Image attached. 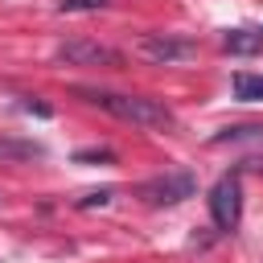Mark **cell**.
I'll list each match as a JSON object with an SVG mask.
<instances>
[{"label": "cell", "instance_id": "obj_1", "mask_svg": "<svg viewBox=\"0 0 263 263\" xmlns=\"http://www.w3.org/2000/svg\"><path fill=\"white\" fill-rule=\"evenodd\" d=\"M74 95L136 127H173L177 123V115L160 99H148V95H123V90H107V86H74Z\"/></svg>", "mask_w": 263, "mask_h": 263}, {"label": "cell", "instance_id": "obj_2", "mask_svg": "<svg viewBox=\"0 0 263 263\" xmlns=\"http://www.w3.org/2000/svg\"><path fill=\"white\" fill-rule=\"evenodd\" d=\"M210 218H214V226L222 234L238 230V222H242V181H238V173H222L214 181V189H210Z\"/></svg>", "mask_w": 263, "mask_h": 263}, {"label": "cell", "instance_id": "obj_3", "mask_svg": "<svg viewBox=\"0 0 263 263\" xmlns=\"http://www.w3.org/2000/svg\"><path fill=\"white\" fill-rule=\"evenodd\" d=\"M136 193H140L144 205H177V201H189V197L197 193V177H193L189 168L160 173V177H148Z\"/></svg>", "mask_w": 263, "mask_h": 263}, {"label": "cell", "instance_id": "obj_4", "mask_svg": "<svg viewBox=\"0 0 263 263\" xmlns=\"http://www.w3.org/2000/svg\"><path fill=\"white\" fill-rule=\"evenodd\" d=\"M136 49L152 62V66H181L197 53V41L185 33H144L136 41Z\"/></svg>", "mask_w": 263, "mask_h": 263}, {"label": "cell", "instance_id": "obj_5", "mask_svg": "<svg viewBox=\"0 0 263 263\" xmlns=\"http://www.w3.org/2000/svg\"><path fill=\"white\" fill-rule=\"evenodd\" d=\"M53 58L62 66H123V53L103 45V41H86V37H70L53 49Z\"/></svg>", "mask_w": 263, "mask_h": 263}, {"label": "cell", "instance_id": "obj_6", "mask_svg": "<svg viewBox=\"0 0 263 263\" xmlns=\"http://www.w3.org/2000/svg\"><path fill=\"white\" fill-rule=\"evenodd\" d=\"M45 156V144H37V140H8V136H0V164H8V160H41Z\"/></svg>", "mask_w": 263, "mask_h": 263}, {"label": "cell", "instance_id": "obj_7", "mask_svg": "<svg viewBox=\"0 0 263 263\" xmlns=\"http://www.w3.org/2000/svg\"><path fill=\"white\" fill-rule=\"evenodd\" d=\"M222 49L234 53V58H247V53L263 49V37H259V29H230V33L222 37Z\"/></svg>", "mask_w": 263, "mask_h": 263}, {"label": "cell", "instance_id": "obj_8", "mask_svg": "<svg viewBox=\"0 0 263 263\" xmlns=\"http://www.w3.org/2000/svg\"><path fill=\"white\" fill-rule=\"evenodd\" d=\"M247 140L263 144V123H234V127H222L210 136V144H247Z\"/></svg>", "mask_w": 263, "mask_h": 263}, {"label": "cell", "instance_id": "obj_9", "mask_svg": "<svg viewBox=\"0 0 263 263\" xmlns=\"http://www.w3.org/2000/svg\"><path fill=\"white\" fill-rule=\"evenodd\" d=\"M234 99H242V103H263V74L238 70V74H234Z\"/></svg>", "mask_w": 263, "mask_h": 263}, {"label": "cell", "instance_id": "obj_10", "mask_svg": "<svg viewBox=\"0 0 263 263\" xmlns=\"http://www.w3.org/2000/svg\"><path fill=\"white\" fill-rule=\"evenodd\" d=\"M115 201V185H103V189H90V193H82L74 205L78 210H95V205H111Z\"/></svg>", "mask_w": 263, "mask_h": 263}, {"label": "cell", "instance_id": "obj_11", "mask_svg": "<svg viewBox=\"0 0 263 263\" xmlns=\"http://www.w3.org/2000/svg\"><path fill=\"white\" fill-rule=\"evenodd\" d=\"M74 160H78V164H111L115 152H111V148H78Z\"/></svg>", "mask_w": 263, "mask_h": 263}, {"label": "cell", "instance_id": "obj_12", "mask_svg": "<svg viewBox=\"0 0 263 263\" xmlns=\"http://www.w3.org/2000/svg\"><path fill=\"white\" fill-rule=\"evenodd\" d=\"M111 0H58V12H95V8H107Z\"/></svg>", "mask_w": 263, "mask_h": 263}, {"label": "cell", "instance_id": "obj_13", "mask_svg": "<svg viewBox=\"0 0 263 263\" xmlns=\"http://www.w3.org/2000/svg\"><path fill=\"white\" fill-rule=\"evenodd\" d=\"M238 168H251V173H263V160H259V156H251V160H242Z\"/></svg>", "mask_w": 263, "mask_h": 263}]
</instances>
